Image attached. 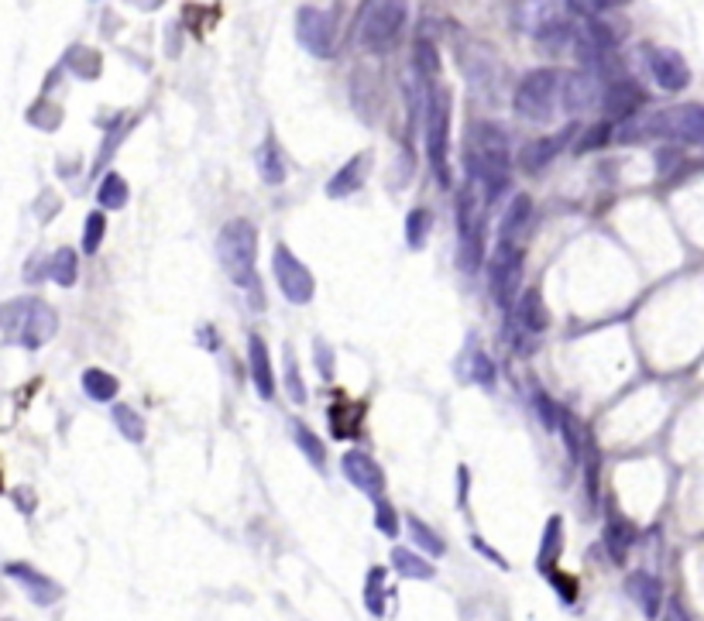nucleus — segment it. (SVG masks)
I'll return each mask as SVG.
<instances>
[{
    "label": "nucleus",
    "mask_w": 704,
    "mask_h": 621,
    "mask_svg": "<svg viewBox=\"0 0 704 621\" xmlns=\"http://www.w3.org/2000/svg\"><path fill=\"white\" fill-rule=\"evenodd\" d=\"M471 134L474 138H471V152H467V175L481 190L484 203L492 207L502 196V190L509 186V172H512L509 141L495 124H474Z\"/></svg>",
    "instance_id": "f257e3e1"
},
{
    "label": "nucleus",
    "mask_w": 704,
    "mask_h": 621,
    "mask_svg": "<svg viewBox=\"0 0 704 621\" xmlns=\"http://www.w3.org/2000/svg\"><path fill=\"white\" fill-rule=\"evenodd\" d=\"M217 261L240 292L251 295V306L261 310V282H258V230L251 220H230L217 234Z\"/></svg>",
    "instance_id": "f03ea898"
},
{
    "label": "nucleus",
    "mask_w": 704,
    "mask_h": 621,
    "mask_svg": "<svg viewBox=\"0 0 704 621\" xmlns=\"http://www.w3.org/2000/svg\"><path fill=\"white\" fill-rule=\"evenodd\" d=\"M59 316L42 299H11L0 306V333L4 340L24 350H38L55 337Z\"/></svg>",
    "instance_id": "7ed1b4c3"
},
{
    "label": "nucleus",
    "mask_w": 704,
    "mask_h": 621,
    "mask_svg": "<svg viewBox=\"0 0 704 621\" xmlns=\"http://www.w3.org/2000/svg\"><path fill=\"white\" fill-rule=\"evenodd\" d=\"M484 213L488 203L481 190L467 179L457 196V264L464 275H474L484 261Z\"/></svg>",
    "instance_id": "20e7f679"
},
{
    "label": "nucleus",
    "mask_w": 704,
    "mask_h": 621,
    "mask_svg": "<svg viewBox=\"0 0 704 621\" xmlns=\"http://www.w3.org/2000/svg\"><path fill=\"white\" fill-rule=\"evenodd\" d=\"M427 158L440 190L454 186L450 172V89L436 87L427 93Z\"/></svg>",
    "instance_id": "39448f33"
},
{
    "label": "nucleus",
    "mask_w": 704,
    "mask_h": 621,
    "mask_svg": "<svg viewBox=\"0 0 704 621\" xmlns=\"http://www.w3.org/2000/svg\"><path fill=\"white\" fill-rule=\"evenodd\" d=\"M406 4L399 0H371L361 7V45L368 52H389L399 35H402V24H406Z\"/></svg>",
    "instance_id": "423d86ee"
},
{
    "label": "nucleus",
    "mask_w": 704,
    "mask_h": 621,
    "mask_svg": "<svg viewBox=\"0 0 704 621\" xmlns=\"http://www.w3.org/2000/svg\"><path fill=\"white\" fill-rule=\"evenodd\" d=\"M557 93H560V72L532 70L515 87V114L530 124H547L557 107Z\"/></svg>",
    "instance_id": "0eeeda50"
},
{
    "label": "nucleus",
    "mask_w": 704,
    "mask_h": 621,
    "mask_svg": "<svg viewBox=\"0 0 704 621\" xmlns=\"http://www.w3.org/2000/svg\"><path fill=\"white\" fill-rule=\"evenodd\" d=\"M519 278H522V247H515L512 241H498L488 258V285L498 306H512Z\"/></svg>",
    "instance_id": "6e6552de"
},
{
    "label": "nucleus",
    "mask_w": 704,
    "mask_h": 621,
    "mask_svg": "<svg viewBox=\"0 0 704 621\" xmlns=\"http://www.w3.org/2000/svg\"><path fill=\"white\" fill-rule=\"evenodd\" d=\"M272 275L278 282L282 295L289 302H296V306H306L309 299H313V292H316V282L309 275V268L292 255L286 244H278L272 251Z\"/></svg>",
    "instance_id": "1a4fd4ad"
},
{
    "label": "nucleus",
    "mask_w": 704,
    "mask_h": 621,
    "mask_svg": "<svg viewBox=\"0 0 704 621\" xmlns=\"http://www.w3.org/2000/svg\"><path fill=\"white\" fill-rule=\"evenodd\" d=\"M296 38H299V45L309 55L330 59L333 55V21H330V11L316 7V4H303L296 11Z\"/></svg>",
    "instance_id": "9d476101"
},
{
    "label": "nucleus",
    "mask_w": 704,
    "mask_h": 621,
    "mask_svg": "<svg viewBox=\"0 0 704 621\" xmlns=\"http://www.w3.org/2000/svg\"><path fill=\"white\" fill-rule=\"evenodd\" d=\"M341 470H343V477L354 484L361 495H368V498H375V501L381 498V491H385V474H381L378 460H371L368 453H361V450L343 453Z\"/></svg>",
    "instance_id": "9b49d317"
},
{
    "label": "nucleus",
    "mask_w": 704,
    "mask_h": 621,
    "mask_svg": "<svg viewBox=\"0 0 704 621\" xmlns=\"http://www.w3.org/2000/svg\"><path fill=\"white\" fill-rule=\"evenodd\" d=\"M646 66H650L656 87L667 89V93H681L690 83V70H687L684 55L673 52V49H650Z\"/></svg>",
    "instance_id": "f8f14e48"
},
{
    "label": "nucleus",
    "mask_w": 704,
    "mask_h": 621,
    "mask_svg": "<svg viewBox=\"0 0 704 621\" xmlns=\"http://www.w3.org/2000/svg\"><path fill=\"white\" fill-rule=\"evenodd\" d=\"M4 573H7L14 584L24 587V594H28L38 607H49V604H55L62 598V587L55 584V580H49L45 573H38L32 563H7Z\"/></svg>",
    "instance_id": "ddd939ff"
},
{
    "label": "nucleus",
    "mask_w": 704,
    "mask_h": 621,
    "mask_svg": "<svg viewBox=\"0 0 704 621\" xmlns=\"http://www.w3.org/2000/svg\"><path fill=\"white\" fill-rule=\"evenodd\" d=\"M601 107L608 110V117L629 121V117H635L646 107V89L639 87L635 79H615L612 87L601 93Z\"/></svg>",
    "instance_id": "4468645a"
},
{
    "label": "nucleus",
    "mask_w": 704,
    "mask_h": 621,
    "mask_svg": "<svg viewBox=\"0 0 704 621\" xmlns=\"http://www.w3.org/2000/svg\"><path fill=\"white\" fill-rule=\"evenodd\" d=\"M574 131H577V127L570 124V127L557 131V134H547V138L530 141V144L519 152V165H522V172H540V169H547L549 162L557 158V152H560L567 141H570V134H574Z\"/></svg>",
    "instance_id": "2eb2a0df"
},
{
    "label": "nucleus",
    "mask_w": 704,
    "mask_h": 621,
    "mask_svg": "<svg viewBox=\"0 0 704 621\" xmlns=\"http://www.w3.org/2000/svg\"><path fill=\"white\" fill-rule=\"evenodd\" d=\"M625 594L635 601V607L646 615V618H656L660 615V607H663V584L646 573V570H635L625 577Z\"/></svg>",
    "instance_id": "dca6fc26"
},
{
    "label": "nucleus",
    "mask_w": 704,
    "mask_h": 621,
    "mask_svg": "<svg viewBox=\"0 0 704 621\" xmlns=\"http://www.w3.org/2000/svg\"><path fill=\"white\" fill-rule=\"evenodd\" d=\"M560 89H564V107L567 114H581V110H591V107L601 100L598 79L591 72H570L560 79Z\"/></svg>",
    "instance_id": "f3484780"
},
{
    "label": "nucleus",
    "mask_w": 704,
    "mask_h": 621,
    "mask_svg": "<svg viewBox=\"0 0 704 621\" xmlns=\"http://www.w3.org/2000/svg\"><path fill=\"white\" fill-rule=\"evenodd\" d=\"M248 367H251V381H255L258 395L265 402H272L275 395V371H272V357H268V344L251 333L248 337Z\"/></svg>",
    "instance_id": "a211bd4d"
},
{
    "label": "nucleus",
    "mask_w": 704,
    "mask_h": 621,
    "mask_svg": "<svg viewBox=\"0 0 704 621\" xmlns=\"http://www.w3.org/2000/svg\"><path fill=\"white\" fill-rule=\"evenodd\" d=\"M368 169H371V155L368 152H361V155H354L347 165H341L337 169V175L326 182V196L330 199H343V196H351V192H358L361 186H364V175H368Z\"/></svg>",
    "instance_id": "6ab92c4d"
},
{
    "label": "nucleus",
    "mask_w": 704,
    "mask_h": 621,
    "mask_svg": "<svg viewBox=\"0 0 704 621\" xmlns=\"http://www.w3.org/2000/svg\"><path fill=\"white\" fill-rule=\"evenodd\" d=\"M515 323H519V329L532 333V337L547 333L549 312H547V306H543V299H540L536 289H526V292L515 299Z\"/></svg>",
    "instance_id": "aec40b11"
},
{
    "label": "nucleus",
    "mask_w": 704,
    "mask_h": 621,
    "mask_svg": "<svg viewBox=\"0 0 704 621\" xmlns=\"http://www.w3.org/2000/svg\"><path fill=\"white\" fill-rule=\"evenodd\" d=\"M564 552V518L549 515L547 529H543V539H540V556H536V567L540 573H553L557 570V560Z\"/></svg>",
    "instance_id": "412c9836"
},
{
    "label": "nucleus",
    "mask_w": 704,
    "mask_h": 621,
    "mask_svg": "<svg viewBox=\"0 0 704 621\" xmlns=\"http://www.w3.org/2000/svg\"><path fill=\"white\" fill-rule=\"evenodd\" d=\"M601 542H605V550H608V556H612L615 563H625L629 550L635 546V525L629 518H612V522L605 525Z\"/></svg>",
    "instance_id": "4be33fe9"
},
{
    "label": "nucleus",
    "mask_w": 704,
    "mask_h": 621,
    "mask_svg": "<svg viewBox=\"0 0 704 621\" xmlns=\"http://www.w3.org/2000/svg\"><path fill=\"white\" fill-rule=\"evenodd\" d=\"M530 220H532V199L526 196V192H519V196H512V203H509L505 217H502V227H498L502 241H512V237H519V234L530 227Z\"/></svg>",
    "instance_id": "5701e85b"
},
{
    "label": "nucleus",
    "mask_w": 704,
    "mask_h": 621,
    "mask_svg": "<svg viewBox=\"0 0 704 621\" xmlns=\"http://www.w3.org/2000/svg\"><path fill=\"white\" fill-rule=\"evenodd\" d=\"M255 162H258L261 182H268V186H282V182H286V162H282V152H278V144H275L272 138L258 148Z\"/></svg>",
    "instance_id": "b1692460"
},
{
    "label": "nucleus",
    "mask_w": 704,
    "mask_h": 621,
    "mask_svg": "<svg viewBox=\"0 0 704 621\" xmlns=\"http://www.w3.org/2000/svg\"><path fill=\"white\" fill-rule=\"evenodd\" d=\"M392 567L399 570V577H406V580H433V577H436V570H433L429 560L416 556L412 550H402V546H395L392 550Z\"/></svg>",
    "instance_id": "393cba45"
},
{
    "label": "nucleus",
    "mask_w": 704,
    "mask_h": 621,
    "mask_svg": "<svg viewBox=\"0 0 704 621\" xmlns=\"http://www.w3.org/2000/svg\"><path fill=\"white\" fill-rule=\"evenodd\" d=\"M49 278L55 285H62V289H72V285H76V278H80V258H76L72 247H59V251L52 255Z\"/></svg>",
    "instance_id": "a878e982"
},
{
    "label": "nucleus",
    "mask_w": 704,
    "mask_h": 621,
    "mask_svg": "<svg viewBox=\"0 0 704 621\" xmlns=\"http://www.w3.org/2000/svg\"><path fill=\"white\" fill-rule=\"evenodd\" d=\"M120 381L110 375V371H103V367H89L83 371V392L93 402H110V398L117 395Z\"/></svg>",
    "instance_id": "bb28decb"
},
{
    "label": "nucleus",
    "mask_w": 704,
    "mask_h": 621,
    "mask_svg": "<svg viewBox=\"0 0 704 621\" xmlns=\"http://www.w3.org/2000/svg\"><path fill=\"white\" fill-rule=\"evenodd\" d=\"M292 440H296V447L306 453L309 464L316 467V470H324V467H326V450H324V440H320L316 432L309 430V426H303V422H296V426H292Z\"/></svg>",
    "instance_id": "cd10ccee"
},
{
    "label": "nucleus",
    "mask_w": 704,
    "mask_h": 621,
    "mask_svg": "<svg viewBox=\"0 0 704 621\" xmlns=\"http://www.w3.org/2000/svg\"><path fill=\"white\" fill-rule=\"evenodd\" d=\"M361 415H364L361 405H333L330 409V430H333V436L337 440H351L361 426Z\"/></svg>",
    "instance_id": "c85d7f7f"
},
{
    "label": "nucleus",
    "mask_w": 704,
    "mask_h": 621,
    "mask_svg": "<svg viewBox=\"0 0 704 621\" xmlns=\"http://www.w3.org/2000/svg\"><path fill=\"white\" fill-rule=\"evenodd\" d=\"M114 422H117V430H120L124 440H131V443H145L148 426H145V419H141L131 405H114Z\"/></svg>",
    "instance_id": "c756f323"
},
{
    "label": "nucleus",
    "mask_w": 704,
    "mask_h": 621,
    "mask_svg": "<svg viewBox=\"0 0 704 621\" xmlns=\"http://www.w3.org/2000/svg\"><path fill=\"white\" fill-rule=\"evenodd\" d=\"M127 182L120 179V175H107L100 182V190H97V199H100V209H124L127 207Z\"/></svg>",
    "instance_id": "7c9ffc66"
},
{
    "label": "nucleus",
    "mask_w": 704,
    "mask_h": 621,
    "mask_svg": "<svg viewBox=\"0 0 704 621\" xmlns=\"http://www.w3.org/2000/svg\"><path fill=\"white\" fill-rule=\"evenodd\" d=\"M433 230V213L429 209H412L406 217V244L412 251H419L427 244V234Z\"/></svg>",
    "instance_id": "2f4dec72"
},
{
    "label": "nucleus",
    "mask_w": 704,
    "mask_h": 621,
    "mask_svg": "<svg viewBox=\"0 0 704 621\" xmlns=\"http://www.w3.org/2000/svg\"><path fill=\"white\" fill-rule=\"evenodd\" d=\"M406 525H409L412 542H416L419 550L433 552V556H444V552H446L444 539H440V535L433 533V529H427V525H423V522H419V518H416V515H406Z\"/></svg>",
    "instance_id": "473e14b6"
},
{
    "label": "nucleus",
    "mask_w": 704,
    "mask_h": 621,
    "mask_svg": "<svg viewBox=\"0 0 704 621\" xmlns=\"http://www.w3.org/2000/svg\"><path fill=\"white\" fill-rule=\"evenodd\" d=\"M385 567L368 570V584H364V604L371 615H385Z\"/></svg>",
    "instance_id": "72a5a7b5"
},
{
    "label": "nucleus",
    "mask_w": 704,
    "mask_h": 621,
    "mask_svg": "<svg viewBox=\"0 0 704 621\" xmlns=\"http://www.w3.org/2000/svg\"><path fill=\"white\" fill-rule=\"evenodd\" d=\"M103 234H107V217H103V209H97V213H89V217H86V227H83V251L86 255H97V251H100Z\"/></svg>",
    "instance_id": "f704fd0d"
},
{
    "label": "nucleus",
    "mask_w": 704,
    "mask_h": 621,
    "mask_svg": "<svg viewBox=\"0 0 704 621\" xmlns=\"http://www.w3.org/2000/svg\"><path fill=\"white\" fill-rule=\"evenodd\" d=\"M375 529L381 535H389V539L399 535V515H395L392 505H389V501H381V498H378V505H375Z\"/></svg>",
    "instance_id": "c9c22d12"
},
{
    "label": "nucleus",
    "mask_w": 704,
    "mask_h": 621,
    "mask_svg": "<svg viewBox=\"0 0 704 621\" xmlns=\"http://www.w3.org/2000/svg\"><path fill=\"white\" fill-rule=\"evenodd\" d=\"M532 405H536V415H540V422L547 426L549 432L557 430V422H560V409L553 405V398L547 395V392H536L532 395Z\"/></svg>",
    "instance_id": "e433bc0d"
},
{
    "label": "nucleus",
    "mask_w": 704,
    "mask_h": 621,
    "mask_svg": "<svg viewBox=\"0 0 704 621\" xmlns=\"http://www.w3.org/2000/svg\"><path fill=\"white\" fill-rule=\"evenodd\" d=\"M286 388H289V395L292 402H306V385H303V378H299V367H296V361H292V354H286Z\"/></svg>",
    "instance_id": "4c0bfd02"
},
{
    "label": "nucleus",
    "mask_w": 704,
    "mask_h": 621,
    "mask_svg": "<svg viewBox=\"0 0 704 621\" xmlns=\"http://www.w3.org/2000/svg\"><path fill=\"white\" fill-rule=\"evenodd\" d=\"M69 66L80 72V76H86V79H93L97 76V55L89 52V49H72L69 52Z\"/></svg>",
    "instance_id": "58836bf2"
},
{
    "label": "nucleus",
    "mask_w": 704,
    "mask_h": 621,
    "mask_svg": "<svg viewBox=\"0 0 704 621\" xmlns=\"http://www.w3.org/2000/svg\"><path fill=\"white\" fill-rule=\"evenodd\" d=\"M605 141H612V127L608 124H595V127H587V138L577 144V152H591V148H601Z\"/></svg>",
    "instance_id": "ea45409f"
},
{
    "label": "nucleus",
    "mask_w": 704,
    "mask_h": 621,
    "mask_svg": "<svg viewBox=\"0 0 704 621\" xmlns=\"http://www.w3.org/2000/svg\"><path fill=\"white\" fill-rule=\"evenodd\" d=\"M474 381H478V385H484V388L495 381V367H492V361H488L484 354H478V357H474Z\"/></svg>",
    "instance_id": "a19ab883"
},
{
    "label": "nucleus",
    "mask_w": 704,
    "mask_h": 621,
    "mask_svg": "<svg viewBox=\"0 0 704 621\" xmlns=\"http://www.w3.org/2000/svg\"><path fill=\"white\" fill-rule=\"evenodd\" d=\"M316 367L324 371L326 378H333V357H330V347L324 340H316Z\"/></svg>",
    "instance_id": "79ce46f5"
},
{
    "label": "nucleus",
    "mask_w": 704,
    "mask_h": 621,
    "mask_svg": "<svg viewBox=\"0 0 704 621\" xmlns=\"http://www.w3.org/2000/svg\"><path fill=\"white\" fill-rule=\"evenodd\" d=\"M471 542H474V550H478L481 556H488V560H492V563H498V567H505V560H502V556H498V552L492 550V546H488V542H484V539H478V535H474V539H471Z\"/></svg>",
    "instance_id": "37998d69"
},
{
    "label": "nucleus",
    "mask_w": 704,
    "mask_h": 621,
    "mask_svg": "<svg viewBox=\"0 0 704 621\" xmlns=\"http://www.w3.org/2000/svg\"><path fill=\"white\" fill-rule=\"evenodd\" d=\"M663 621H690V615L684 611V604L681 601H667V615H663Z\"/></svg>",
    "instance_id": "c03bdc74"
},
{
    "label": "nucleus",
    "mask_w": 704,
    "mask_h": 621,
    "mask_svg": "<svg viewBox=\"0 0 704 621\" xmlns=\"http://www.w3.org/2000/svg\"><path fill=\"white\" fill-rule=\"evenodd\" d=\"M467 481H471V474H467V467H457V505L467 501Z\"/></svg>",
    "instance_id": "a18cd8bd"
},
{
    "label": "nucleus",
    "mask_w": 704,
    "mask_h": 621,
    "mask_svg": "<svg viewBox=\"0 0 704 621\" xmlns=\"http://www.w3.org/2000/svg\"><path fill=\"white\" fill-rule=\"evenodd\" d=\"M656 162H660V175H667L670 169L681 162V152H660V155H656Z\"/></svg>",
    "instance_id": "49530a36"
},
{
    "label": "nucleus",
    "mask_w": 704,
    "mask_h": 621,
    "mask_svg": "<svg viewBox=\"0 0 704 621\" xmlns=\"http://www.w3.org/2000/svg\"><path fill=\"white\" fill-rule=\"evenodd\" d=\"M0 491H4V484H0Z\"/></svg>",
    "instance_id": "de8ad7c7"
}]
</instances>
